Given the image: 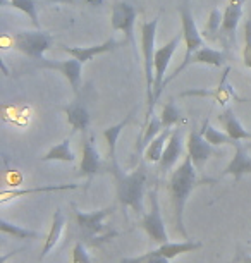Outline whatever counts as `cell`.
<instances>
[{
    "mask_svg": "<svg viewBox=\"0 0 251 263\" xmlns=\"http://www.w3.org/2000/svg\"><path fill=\"white\" fill-rule=\"evenodd\" d=\"M217 182L215 179H200L198 177V168L195 167L193 160L189 155L184 157L183 163L170 174L169 179V193H170V201L172 208H174V218H176V229L181 232L183 237H188V232L184 229V208L186 201H188L189 195L193 193L195 187L200 184H214Z\"/></svg>",
    "mask_w": 251,
    "mask_h": 263,
    "instance_id": "obj_1",
    "label": "cell"
},
{
    "mask_svg": "<svg viewBox=\"0 0 251 263\" xmlns=\"http://www.w3.org/2000/svg\"><path fill=\"white\" fill-rule=\"evenodd\" d=\"M110 174L115 179V190H117V200L122 206L131 208L138 217L145 215V186H146V177H148V168L146 163L141 162L134 171L126 174L121 168L117 157L110 160Z\"/></svg>",
    "mask_w": 251,
    "mask_h": 263,
    "instance_id": "obj_2",
    "label": "cell"
},
{
    "mask_svg": "<svg viewBox=\"0 0 251 263\" xmlns=\"http://www.w3.org/2000/svg\"><path fill=\"white\" fill-rule=\"evenodd\" d=\"M179 16H181V23H183L181 31H183V36H184V42H186V55H184L183 64H181V66H177L174 69V72L169 74V76L165 78L164 88L172 81V79H176L186 67L189 66L193 53L198 50V48H201L205 45V40H203V36H201L200 29H198V26H196V23H195L193 9H191L189 0H181V2H179Z\"/></svg>",
    "mask_w": 251,
    "mask_h": 263,
    "instance_id": "obj_3",
    "label": "cell"
},
{
    "mask_svg": "<svg viewBox=\"0 0 251 263\" xmlns=\"http://www.w3.org/2000/svg\"><path fill=\"white\" fill-rule=\"evenodd\" d=\"M160 16L153 17L151 21H146L141 24V50H143V67H145V78H146V97H148V112H146V121L153 116V83H155V36H157V26H159Z\"/></svg>",
    "mask_w": 251,
    "mask_h": 263,
    "instance_id": "obj_4",
    "label": "cell"
},
{
    "mask_svg": "<svg viewBox=\"0 0 251 263\" xmlns=\"http://www.w3.org/2000/svg\"><path fill=\"white\" fill-rule=\"evenodd\" d=\"M114 208H115L114 205H110L96 212H83L74 208L78 227H80L81 234L86 241H91L93 245H96L95 239L105 241V239H109V237L117 236V232H107L105 234V226H103L105 218L114 213Z\"/></svg>",
    "mask_w": 251,
    "mask_h": 263,
    "instance_id": "obj_5",
    "label": "cell"
},
{
    "mask_svg": "<svg viewBox=\"0 0 251 263\" xmlns=\"http://www.w3.org/2000/svg\"><path fill=\"white\" fill-rule=\"evenodd\" d=\"M12 43L16 50L38 62L43 59V53L53 45V36H50L48 33H43L42 29H36V31H17L12 34Z\"/></svg>",
    "mask_w": 251,
    "mask_h": 263,
    "instance_id": "obj_6",
    "label": "cell"
},
{
    "mask_svg": "<svg viewBox=\"0 0 251 263\" xmlns=\"http://www.w3.org/2000/svg\"><path fill=\"white\" fill-rule=\"evenodd\" d=\"M150 201H151V206H150V210L140 218V227L148 234L151 241L160 246V245L169 242V234H167L165 222H164V217H162V212H160L157 187H153V190L150 191Z\"/></svg>",
    "mask_w": 251,
    "mask_h": 263,
    "instance_id": "obj_7",
    "label": "cell"
},
{
    "mask_svg": "<svg viewBox=\"0 0 251 263\" xmlns=\"http://www.w3.org/2000/svg\"><path fill=\"white\" fill-rule=\"evenodd\" d=\"M181 40H184L183 31L177 33L169 43H165L164 47L157 48V52H155V83H153V103L155 105H157V102H159L162 91H164V81H165L167 67H169L170 59H172V55H174L176 48L179 47Z\"/></svg>",
    "mask_w": 251,
    "mask_h": 263,
    "instance_id": "obj_8",
    "label": "cell"
},
{
    "mask_svg": "<svg viewBox=\"0 0 251 263\" xmlns=\"http://www.w3.org/2000/svg\"><path fill=\"white\" fill-rule=\"evenodd\" d=\"M134 23H136V7L129 2H114L112 6L110 28L114 31H122L126 42H129L136 53V40H134Z\"/></svg>",
    "mask_w": 251,
    "mask_h": 263,
    "instance_id": "obj_9",
    "label": "cell"
},
{
    "mask_svg": "<svg viewBox=\"0 0 251 263\" xmlns=\"http://www.w3.org/2000/svg\"><path fill=\"white\" fill-rule=\"evenodd\" d=\"M107 171L110 172V160H103L100 152L93 145V136H86V133H83V158L80 163V176L91 179L96 174Z\"/></svg>",
    "mask_w": 251,
    "mask_h": 263,
    "instance_id": "obj_10",
    "label": "cell"
},
{
    "mask_svg": "<svg viewBox=\"0 0 251 263\" xmlns=\"http://www.w3.org/2000/svg\"><path fill=\"white\" fill-rule=\"evenodd\" d=\"M86 90L76 93V98L72 103H69L67 107H64V112L67 116V122L69 126L72 127V135L78 131L86 133L88 127H90V108H88V100H86Z\"/></svg>",
    "mask_w": 251,
    "mask_h": 263,
    "instance_id": "obj_11",
    "label": "cell"
},
{
    "mask_svg": "<svg viewBox=\"0 0 251 263\" xmlns=\"http://www.w3.org/2000/svg\"><path fill=\"white\" fill-rule=\"evenodd\" d=\"M38 66L42 69H52V71H59L64 74V78L67 79L69 84H71L72 91L80 93L81 90V76H83V64L78 61V59L71 57L67 61L57 62V61H48V59L43 57L42 61H38Z\"/></svg>",
    "mask_w": 251,
    "mask_h": 263,
    "instance_id": "obj_12",
    "label": "cell"
},
{
    "mask_svg": "<svg viewBox=\"0 0 251 263\" xmlns=\"http://www.w3.org/2000/svg\"><path fill=\"white\" fill-rule=\"evenodd\" d=\"M243 2L244 0H229L227 7L224 11L222 26H220L219 40L224 43L225 48H230L233 42L236 43V29L243 16Z\"/></svg>",
    "mask_w": 251,
    "mask_h": 263,
    "instance_id": "obj_13",
    "label": "cell"
},
{
    "mask_svg": "<svg viewBox=\"0 0 251 263\" xmlns=\"http://www.w3.org/2000/svg\"><path fill=\"white\" fill-rule=\"evenodd\" d=\"M186 150H188V155L193 160L195 167L198 168V172H201V168L206 163L210 157L219 155V152L215 150L214 145L205 140V136L201 135L200 131H193L188 135V141H186Z\"/></svg>",
    "mask_w": 251,
    "mask_h": 263,
    "instance_id": "obj_14",
    "label": "cell"
},
{
    "mask_svg": "<svg viewBox=\"0 0 251 263\" xmlns=\"http://www.w3.org/2000/svg\"><path fill=\"white\" fill-rule=\"evenodd\" d=\"M184 155V141H183V131L179 127L172 131V135L167 141V146L164 150L159 162V171L160 174H167L172 167L176 165V162Z\"/></svg>",
    "mask_w": 251,
    "mask_h": 263,
    "instance_id": "obj_15",
    "label": "cell"
},
{
    "mask_svg": "<svg viewBox=\"0 0 251 263\" xmlns=\"http://www.w3.org/2000/svg\"><path fill=\"white\" fill-rule=\"evenodd\" d=\"M244 174H251V157L248 155V146L241 141L234 143V157L230 158L229 165L224 168V176H234V181L239 182Z\"/></svg>",
    "mask_w": 251,
    "mask_h": 263,
    "instance_id": "obj_16",
    "label": "cell"
},
{
    "mask_svg": "<svg viewBox=\"0 0 251 263\" xmlns=\"http://www.w3.org/2000/svg\"><path fill=\"white\" fill-rule=\"evenodd\" d=\"M119 45H121L119 42H115L114 38H110V40H107L105 43H102V45H95V47H66V45H62L61 50L66 52L67 55L78 59L81 64H85L88 61H91L95 55H100V53L115 50Z\"/></svg>",
    "mask_w": 251,
    "mask_h": 263,
    "instance_id": "obj_17",
    "label": "cell"
},
{
    "mask_svg": "<svg viewBox=\"0 0 251 263\" xmlns=\"http://www.w3.org/2000/svg\"><path fill=\"white\" fill-rule=\"evenodd\" d=\"M219 122L222 124L224 131L227 133L230 138H234V140H238V141L251 140V133L248 129L243 127V124L239 122L238 116H236V112L230 107H225L224 112L219 114Z\"/></svg>",
    "mask_w": 251,
    "mask_h": 263,
    "instance_id": "obj_18",
    "label": "cell"
},
{
    "mask_svg": "<svg viewBox=\"0 0 251 263\" xmlns=\"http://www.w3.org/2000/svg\"><path fill=\"white\" fill-rule=\"evenodd\" d=\"M64 226H66V215H64V212L61 210V208H57L55 213H53L52 226H50V231H48V234H47L45 245H43L40 260H45V256L57 246V242H59V239H61V236H62Z\"/></svg>",
    "mask_w": 251,
    "mask_h": 263,
    "instance_id": "obj_19",
    "label": "cell"
},
{
    "mask_svg": "<svg viewBox=\"0 0 251 263\" xmlns=\"http://www.w3.org/2000/svg\"><path fill=\"white\" fill-rule=\"evenodd\" d=\"M164 129L165 127H164V124H162L160 116H155V114H153V116L146 121L145 129H143V133L138 136V140H136V153H138V155H140V153L145 150V148L148 146L150 143L153 141L162 131H164Z\"/></svg>",
    "mask_w": 251,
    "mask_h": 263,
    "instance_id": "obj_20",
    "label": "cell"
},
{
    "mask_svg": "<svg viewBox=\"0 0 251 263\" xmlns=\"http://www.w3.org/2000/svg\"><path fill=\"white\" fill-rule=\"evenodd\" d=\"M227 62V53L215 50L211 47L203 45L198 48L193 57H191V64H206V66H214V67H224Z\"/></svg>",
    "mask_w": 251,
    "mask_h": 263,
    "instance_id": "obj_21",
    "label": "cell"
},
{
    "mask_svg": "<svg viewBox=\"0 0 251 263\" xmlns=\"http://www.w3.org/2000/svg\"><path fill=\"white\" fill-rule=\"evenodd\" d=\"M229 71H230V69L225 67V72H224V76H222V81H220L217 90L210 91V90H203V88H201V90H188V91L181 93V97H211V98H215V100H219L220 103H222V105H225V102H227L229 98L234 95V91L230 90V86H224L225 79H227Z\"/></svg>",
    "mask_w": 251,
    "mask_h": 263,
    "instance_id": "obj_22",
    "label": "cell"
},
{
    "mask_svg": "<svg viewBox=\"0 0 251 263\" xmlns=\"http://www.w3.org/2000/svg\"><path fill=\"white\" fill-rule=\"evenodd\" d=\"M172 131H174L172 127H165L164 131H162L160 135L145 148V162L146 163H159L160 162V158L164 155V150L167 146L165 143L169 141Z\"/></svg>",
    "mask_w": 251,
    "mask_h": 263,
    "instance_id": "obj_23",
    "label": "cell"
},
{
    "mask_svg": "<svg viewBox=\"0 0 251 263\" xmlns=\"http://www.w3.org/2000/svg\"><path fill=\"white\" fill-rule=\"evenodd\" d=\"M71 140H72V133L69 135L67 138L55 145L53 148H50L45 157H42V162H50V160H55V162H74L76 160V155L74 152L71 150Z\"/></svg>",
    "mask_w": 251,
    "mask_h": 263,
    "instance_id": "obj_24",
    "label": "cell"
},
{
    "mask_svg": "<svg viewBox=\"0 0 251 263\" xmlns=\"http://www.w3.org/2000/svg\"><path fill=\"white\" fill-rule=\"evenodd\" d=\"M203 248V242L200 241H183V242H165V245H160L159 246V251L164 255L165 258H172L179 256V255H184V253H193L196 250Z\"/></svg>",
    "mask_w": 251,
    "mask_h": 263,
    "instance_id": "obj_25",
    "label": "cell"
},
{
    "mask_svg": "<svg viewBox=\"0 0 251 263\" xmlns=\"http://www.w3.org/2000/svg\"><path fill=\"white\" fill-rule=\"evenodd\" d=\"M200 133L205 136V140L208 141V143H211L214 146H220V145H230V146H234V143L238 141V140H234V138H230L227 133H220L219 129H215L210 124V119H205V121H203Z\"/></svg>",
    "mask_w": 251,
    "mask_h": 263,
    "instance_id": "obj_26",
    "label": "cell"
},
{
    "mask_svg": "<svg viewBox=\"0 0 251 263\" xmlns=\"http://www.w3.org/2000/svg\"><path fill=\"white\" fill-rule=\"evenodd\" d=\"M76 184H53V186H40V187H29V190H6L2 193V203H6L14 198H19L23 195H33V193H48V191H67V190H76Z\"/></svg>",
    "mask_w": 251,
    "mask_h": 263,
    "instance_id": "obj_27",
    "label": "cell"
},
{
    "mask_svg": "<svg viewBox=\"0 0 251 263\" xmlns=\"http://www.w3.org/2000/svg\"><path fill=\"white\" fill-rule=\"evenodd\" d=\"M131 117H132V112L127 116L124 121H121L117 126H112V127H107L105 131H103V136H105V140L107 143H109V160H112V158H115L117 157V153H115V146H117V140H119V136H121V133H122V129H124L127 124H129L131 121Z\"/></svg>",
    "mask_w": 251,
    "mask_h": 263,
    "instance_id": "obj_28",
    "label": "cell"
},
{
    "mask_svg": "<svg viewBox=\"0 0 251 263\" xmlns=\"http://www.w3.org/2000/svg\"><path fill=\"white\" fill-rule=\"evenodd\" d=\"M0 231H2L4 234L12 236L14 239H38V237H40V234H38L36 231L24 229V227H21V226L11 224V222L6 220V218L0 220Z\"/></svg>",
    "mask_w": 251,
    "mask_h": 263,
    "instance_id": "obj_29",
    "label": "cell"
},
{
    "mask_svg": "<svg viewBox=\"0 0 251 263\" xmlns=\"http://www.w3.org/2000/svg\"><path fill=\"white\" fill-rule=\"evenodd\" d=\"M9 4L17 9V11L24 12L26 16L31 19L33 26L36 29H40V19H38V7H36V0H7Z\"/></svg>",
    "mask_w": 251,
    "mask_h": 263,
    "instance_id": "obj_30",
    "label": "cell"
},
{
    "mask_svg": "<svg viewBox=\"0 0 251 263\" xmlns=\"http://www.w3.org/2000/svg\"><path fill=\"white\" fill-rule=\"evenodd\" d=\"M160 119H162L164 127L176 126V124L183 119V112H181V108L176 105L174 98H170V100L164 105V108H162V112H160Z\"/></svg>",
    "mask_w": 251,
    "mask_h": 263,
    "instance_id": "obj_31",
    "label": "cell"
},
{
    "mask_svg": "<svg viewBox=\"0 0 251 263\" xmlns=\"http://www.w3.org/2000/svg\"><path fill=\"white\" fill-rule=\"evenodd\" d=\"M222 19H224V12L220 14L219 9H214L210 12V17L206 21V26L203 29V34L210 40H219V33H220V26H222Z\"/></svg>",
    "mask_w": 251,
    "mask_h": 263,
    "instance_id": "obj_32",
    "label": "cell"
},
{
    "mask_svg": "<svg viewBox=\"0 0 251 263\" xmlns=\"http://www.w3.org/2000/svg\"><path fill=\"white\" fill-rule=\"evenodd\" d=\"M121 263H170L169 258H165L159 250L148 251L141 256H129V258H122Z\"/></svg>",
    "mask_w": 251,
    "mask_h": 263,
    "instance_id": "obj_33",
    "label": "cell"
},
{
    "mask_svg": "<svg viewBox=\"0 0 251 263\" xmlns=\"http://www.w3.org/2000/svg\"><path fill=\"white\" fill-rule=\"evenodd\" d=\"M243 64L251 69V16L244 23V47H243Z\"/></svg>",
    "mask_w": 251,
    "mask_h": 263,
    "instance_id": "obj_34",
    "label": "cell"
},
{
    "mask_svg": "<svg viewBox=\"0 0 251 263\" xmlns=\"http://www.w3.org/2000/svg\"><path fill=\"white\" fill-rule=\"evenodd\" d=\"M72 263H93L90 253H88L83 241H78L74 245V250H72Z\"/></svg>",
    "mask_w": 251,
    "mask_h": 263,
    "instance_id": "obj_35",
    "label": "cell"
},
{
    "mask_svg": "<svg viewBox=\"0 0 251 263\" xmlns=\"http://www.w3.org/2000/svg\"><path fill=\"white\" fill-rule=\"evenodd\" d=\"M52 2H61V4H71V6H80V4H85V0H52Z\"/></svg>",
    "mask_w": 251,
    "mask_h": 263,
    "instance_id": "obj_36",
    "label": "cell"
},
{
    "mask_svg": "<svg viewBox=\"0 0 251 263\" xmlns=\"http://www.w3.org/2000/svg\"><path fill=\"white\" fill-rule=\"evenodd\" d=\"M85 4H88V6H91V7H100L103 4V0H85Z\"/></svg>",
    "mask_w": 251,
    "mask_h": 263,
    "instance_id": "obj_37",
    "label": "cell"
},
{
    "mask_svg": "<svg viewBox=\"0 0 251 263\" xmlns=\"http://www.w3.org/2000/svg\"><path fill=\"white\" fill-rule=\"evenodd\" d=\"M236 263H251V255H246V256H239Z\"/></svg>",
    "mask_w": 251,
    "mask_h": 263,
    "instance_id": "obj_38",
    "label": "cell"
},
{
    "mask_svg": "<svg viewBox=\"0 0 251 263\" xmlns=\"http://www.w3.org/2000/svg\"><path fill=\"white\" fill-rule=\"evenodd\" d=\"M19 251H21V250L14 251V253H12V255H16V253H19ZM7 258H9V255H4V256H2V263H6V261H7Z\"/></svg>",
    "mask_w": 251,
    "mask_h": 263,
    "instance_id": "obj_39",
    "label": "cell"
},
{
    "mask_svg": "<svg viewBox=\"0 0 251 263\" xmlns=\"http://www.w3.org/2000/svg\"><path fill=\"white\" fill-rule=\"evenodd\" d=\"M249 148H251V143H249V145H248V150H249Z\"/></svg>",
    "mask_w": 251,
    "mask_h": 263,
    "instance_id": "obj_40",
    "label": "cell"
}]
</instances>
